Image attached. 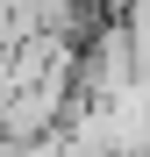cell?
I'll list each match as a JSON object with an SVG mask.
<instances>
[{
	"instance_id": "cell-1",
	"label": "cell",
	"mask_w": 150,
	"mask_h": 157,
	"mask_svg": "<svg viewBox=\"0 0 150 157\" xmlns=\"http://www.w3.org/2000/svg\"><path fill=\"white\" fill-rule=\"evenodd\" d=\"M0 136H7V107H0Z\"/></svg>"
}]
</instances>
